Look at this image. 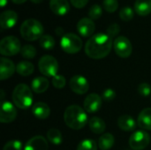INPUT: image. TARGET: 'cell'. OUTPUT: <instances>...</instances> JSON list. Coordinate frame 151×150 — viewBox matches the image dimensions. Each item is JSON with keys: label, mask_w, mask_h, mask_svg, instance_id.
<instances>
[{"label": "cell", "mask_w": 151, "mask_h": 150, "mask_svg": "<svg viewBox=\"0 0 151 150\" xmlns=\"http://www.w3.org/2000/svg\"><path fill=\"white\" fill-rule=\"evenodd\" d=\"M112 38L107 34L98 33L92 35L85 45L87 56L93 59H102L109 55L112 48Z\"/></svg>", "instance_id": "6da1fadb"}, {"label": "cell", "mask_w": 151, "mask_h": 150, "mask_svg": "<svg viewBox=\"0 0 151 150\" xmlns=\"http://www.w3.org/2000/svg\"><path fill=\"white\" fill-rule=\"evenodd\" d=\"M64 120L69 128L81 130L87 125L88 116L86 114V111L81 106L70 105L65 111Z\"/></svg>", "instance_id": "7a4b0ae2"}, {"label": "cell", "mask_w": 151, "mask_h": 150, "mask_svg": "<svg viewBox=\"0 0 151 150\" xmlns=\"http://www.w3.org/2000/svg\"><path fill=\"white\" fill-rule=\"evenodd\" d=\"M43 31L44 29L42 23L35 19H26L19 28L22 38L28 42L39 40L43 35Z\"/></svg>", "instance_id": "3957f363"}, {"label": "cell", "mask_w": 151, "mask_h": 150, "mask_svg": "<svg viewBox=\"0 0 151 150\" xmlns=\"http://www.w3.org/2000/svg\"><path fill=\"white\" fill-rule=\"evenodd\" d=\"M12 101L16 107L26 110L33 103V93L31 88L24 83L19 84L15 87L12 92Z\"/></svg>", "instance_id": "277c9868"}, {"label": "cell", "mask_w": 151, "mask_h": 150, "mask_svg": "<svg viewBox=\"0 0 151 150\" xmlns=\"http://www.w3.org/2000/svg\"><path fill=\"white\" fill-rule=\"evenodd\" d=\"M60 46L65 52L68 54H75L81 50L82 41L77 34L73 33H67L62 36L60 41Z\"/></svg>", "instance_id": "5b68a950"}, {"label": "cell", "mask_w": 151, "mask_h": 150, "mask_svg": "<svg viewBox=\"0 0 151 150\" xmlns=\"http://www.w3.org/2000/svg\"><path fill=\"white\" fill-rule=\"evenodd\" d=\"M21 50L19 40L12 35L3 38L0 42V53L5 57H12Z\"/></svg>", "instance_id": "8992f818"}, {"label": "cell", "mask_w": 151, "mask_h": 150, "mask_svg": "<svg viewBox=\"0 0 151 150\" xmlns=\"http://www.w3.org/2000/svg\"><path fill=\"white\" fill-rule=\"evenodd\" d=\"M38 68L41 73L46 77H54L57 75L58 71V60L50 55H45L42 57L38 62Z\"/></svg>", "instance_id": "52a82bcc"}, {"label": "cell", "mask_w": 151, "mask_h": 150, "mask_svg": "<svg viewBox=\"0 0 151 150\" xmlns=\"http://www.w3.org/2000/svg\"><path fill=\"white\" fill-rule=\"evenodd\" d=\"M150 142V134L142 130L134 132L129 138V146L134 150H142L146 149Z\"/></svg>", "instance_id": "ba28073f"}, {"label": "cell", "mask_w": 151, "mask_h": 150, "mask_svg": "<svg viewBox=\"0 0 151 150\" xmlns=\"http://www.w3.org/2000/svg\"><path fill=\"white\" fill-rule=\"evenodd\" d=\"M113 48L116 54L122 58L129 57L133 51L131 42L126 36H119L113 42Z\"/></svg>", "instance_id": "9c48e42d"}, {"label": "cell", "mask_w": 151, "mask_h": 150, "mask_svg": "<svg viewBox=\"0 0 151 150\" xmlns=\"http://www.w3.org/2000/svg\"><path fill=\"white\" fill-rule=\"evenodd\" d=\"M69 86L71 90L78 95H84L89 89V83L88 80L81 75H74L71 78Z\"/></svg>", "instance_id": "30bf717a"}, {"label": "cell", "mask_w": 151, "mask_h": 150, "mask_svg": "<svg viewBox=\"0 0 151 150\" xmlns=\"http://www.w3.org/2000/svg\"><path fill=\"white\" fill-rule=\"evenodd\" d=\"M17 117V111L14 105L10 102H2L1 112H0V122L7 124L14 121Z\"/></svg>", "instance_id": "8fae6325"}, {"label": "cell", "mask_w": 151, "mask_h": 150, "mask_svg": "<svg viewBox=\"0 0 151 150\" xmlns=\"http://www.w3.org/2000/svg\"><path fill=\"white\" fill-rule=\"evenodd\" d=\"M102 106V97L95 93L89 94L84 100L83 107L88 113L97 112Z\"/></svg>", "instance_id": "7c38bea8"}, {"label": "cell", "mask_w": 151, "mask_h": 150, "mask_svg": "<svg viewBox=\"0 0 151 150\" xmlns=\"http://www.w3.org/2000/svg\"><path fill=\"white\" fill-rule=\"evenodd\" d=\"M96 29L95 23L90 18H82L77 23V31L83 37L91 36Z\"/></svg>", "instance_id": "4fadbf2b"}, {"label": "cell", "mask_w": 151, "mask_h": 150, "mask_svg": "<svg viewBox=\"0 0 151 150\" xmlns=\"http://www.w3.org/2000/svg\"><path fill=\"white\" fill-rule=\"evenodd\" d=\"M18 21V15L14 11L7 10L0 15V26L2 29H9L13 27Z\"/></svg>", "instance_id": "5bb4252c"}, {"label": "cell", "mask_w": 151, "mask_h": 150, "mask_svg": "<svg viewBox=\"0 0 151 150\" xmlns=\"http://www.w3.org/2000/svg\"><path fill=\"white\" fill-rule=\"evenodd\" d=\"M16 70L13 62L6 57H1L0 59V80H4L12 76Z\"/></svg>", "instance_id": "9a60e30c"}, {"label": "cell", "mask_w": 151, "mask_h": 150, "mask_svg": "<svg viewBox=\"0 0 151 150\" xmlns=\"http://www.w3.org/2000/svg\"><path fill=\"white\" fill-rule=\"evenodd\" d=\"M48 141L41 135L35 136L28 140L25 145V150H48Z\"/></svg>", "instance_id": "2e32d148"}, {"label": "cell", "mask_w": 151, "mask_h": 150, "mask_svg": "<svg viewBox=\"0 0 151 150\" xmlns=\"http://www.w3.org/2000/svg\"><path fill=\"white\" fill-rule=\"evenodd\" d=\"M50 8L54 14L63 16L70 11V4L67 0H50Z\"/></svg>", "instance_id": "e0dca14e"}, {"label": "cell", "mask_w": 151, "mask_h": 150, "mask_svg": "<svg viewBox=\"0 0 151 150\" xmlns=\"http://www.w3.org/2000/svg\"><path fill=\"white\" fill-rule=\"evenodd\" d=\"M32 112L35 117H36L39 119H46L50 115V109L49 105L42 102L35 103L33 105Z\"/></svg>", "instance_id": "ac0fdd59"}, {"label": "cell", "mask_w": 151, "mask_h": 150, "mask_svg": "<svg viewBox=\"0 0 151 150\" xmlns=\"http://www.w3.org/2000/svg\"><path fill=\"white\" fill-rule=\"evenodd\" d=\"M118 126L125 132H132L136 128V122L131 116L125 114L118 118Z\"/></svg>", "instance_id": "d6986e66"}, {"label": "cell", "mask_w": 151, "mask_h": 150, "mask_svg": "<svg viewBox=\"0 0 151 150\" xmlns=\"http://www.w3.org/2000/svg\"><path fill=\"white\" fill-rule=\"evenodd\" d=\"M137 122L142 129L151 131V108H146L140 112Z\"/></svg>", "instance_id": "ffe728a7"}, {"label": "cell", "mask_w": 151, "mask_h": 150, "mask_svg": "<svg viewBox=\"0 0 151 150\" xmlns=\"http://www.w3.org/2000/svg\"><path fill=\"white\" fill-rule=\"evenodd\" d=\"M50 82L46 77H36L33 80L31 83L32 90L36 94L44 93L49 88Z\"/></svg>", "instance_id": "44dd1931"}, {"label": "cell", "mask_w": 151, "mask_h": 150, "mask_svg": "<svg viewBox=\"0 0 151 150\" xmlns=\"http://www.w3.org/2000/svg\"><path fill=\"white\" fill-rule=\"evenodd\" d=\"M88 126L94 133L101 134L105 131L106 124L101 118L93 117L88 121Z\"/></svg>", "instance_id": "7402d4cb"}, {"label": "cell", "mask_w": 151, "mask_h": 150, "mask_svg": "<svg viewBox=\"0 0 151 150\" xmlns=\"http://www.w3.org/2000/svg\"><path fill=\"white\" fill-rule=\"evenodd\" d=\"M134 11L140 16H147L151 13V0H136Z\"/></svg>", "instance_id": "603a6c76"}, {"label": "cell", "mask_w": 151, "mask_h": 150, "mask_svg": "<svg viewBox=\"0 0 151 150\" xmlns=\"http://www.w3.org/2000/svg\"><path fill=\"white\" fill-rule=\"evenodd\" d=\"M114 141V136L110 133H106L100 136L98 140V147L101 150H109L113 147Z\"/></svg>", "instance_id": "cb8c5ba5"}, {"label": "cell", "mask_w": 151, "mask_h": 150, "mask_svg": "<svg viewBox=\"0 0 151 150\" xmlns=\"http://www.w3.org/2000/svg\"><path fill=\"white\" fill-rule=\"evenodd\" d=\"M35 66L31 62L21 61L16 66V72L21 76H28L34 72Z\"/></svg>", "instance_id": "d4e9b609"}, {"label": "cell", "mask_w": 151, "mask_h": 150, "mask_svg": "<svg viewBox=\"0 0 151 150\" xmlns=\"http://www.w3.org/2000/svg\"><path fill=\"white\" fill-rule=\"evenodd\" d=\"M47 138L49 141L54 145H60L63 141L61 132L57 128H51L47 132Z\"/></svg>", "instance_id": "484cf974"}, {"label": "cell", "mask_w": 151, "mask_h": 150, "mask_svg": "<svg viewBox=\"0 0 151 150\" xmlns=\"http://www.w3.org/2000/svg\"><path fill=\"white\" fill-rule=\"evenodd\" d=\"M39 43L40 46L46 50H50L55 47V40L54 38L50 35V34H43L40 39H39Z\"/></svg>", "instance_id": "4316f807"}, {"label": "cell", "mask_w": 151, "mask_h": 150, "mask_svg": "<svg viewBox=\"0 0 151 150\" xmlns=\"http://www.w3.org/2000/svg\"><path fill=\"white\" fill-rule=\"evenodd\" d=\"M77 150H97V144L94 140L86 139L79 143Z\"/></svg>", "instance_id": "83f0119b"}, {"label": "cell", "mask_w": 151, "mask_h": 150, "mask_svg": "<svg viewBox=\"0 0 151 150\" xmlns=\"http://www.w3.org/2000/svg\"><path fill=\"white\" fill-rule=\"evenodd\" d=\"M20 53H21V56L24 58L32 59L36 56V50H35V48L34 46H32L30 44H27V45H24L21 48Z\"/></svg>", "instance_id": "f1b7e54d"}, {"label": "cell", "mask_w": 151, "mask_h": 150, "mask_svg": "<svg viewBox=\"0 0 151 150\" xmlns=\"http://www.w3.org/2000/svg\"><path fill=\"white\" fill-rule=\"evenodd\" d=\"M134 10L130 6L123 7L119 11V17L123 21H130L134 18Z\"/></svg>", "instance_id": "f546056e"}, {"label": "cell", "mask_w": 151, "mask_h": 150, "mask_svg": "<svg viewBox=\"0 0 151 150\" xmlns=\"http://www.w3.org/2000/svg\"><path fill=\"white\" fill-rule=\"evenodd\" d=\"M103 4H104V10L109 13L115 12L119 8L118 0H104Z\"/></svg>", "instance_id": "4dcf8cb0"}, {"label": "cell", "mask_w": 151, "mask_h": 150, "mask_svg": "<svg viewBox=\"0 0 151 150\" xmlns=\"http://www.w3.org/2000/svg\"><path fill=\"white\" fill-rule=\"evenodd\" d=\"M103 14V9L99 4H94L90 7L88 16L91 19H98Z\"/></svg>", "instance_id": "1f68e13d"}, {"label": "cell", "mask_w": 151, "mask_h": 150, "mask_svg": "<svg viewBox=\"0 0 151 150\" xmlns=\"http://www.w3.org/2000/svg\"><path fill=\"white\" fill-rule=\"evenodd\" d=\"M3 150H22V143L18 140H12L5 143Z\"/></svg>", "instance_id": "d6a6232c"}, {"label": "cell", "mask_w": 151, "mask_h": 150, "mask_svg": "<svg viewBox=\"0 0 151 150\" xmlns=\"http://www.w3.org/2000/svg\"><path fill=\"white\" fill-rule=\"evenodd\" d=\"M51 82H52V85L54 86V88H65V83H66L65 78L63 75H58V74H57L56 76H54L52 78Z\"/></svg>", "instance_id": "836d02e7"}, {"label": "cell", "mask_w": 151, "mask_h": 150, "mask_svg": "<svg viewBox=\"0 0 151 150\" xmlns=\"http://www.w3.org/2000/svg\"><path fill=\"white\" fill-rule=\"evenodd\" d=\"M119 32H120V27H119L117 23L111 24V25L107 27V30H106V34H107L111 38H113V37L117 36V35L119 34Z\"/></svg>", "instance_id": "e575fe53"}, {"label": "cell", "mask_w": 151, "mask_h": 150, "mask_svg": "<svg viewBox=\"0 0 151 150\" xmlns=\"http://www.w3.org/2000/svg\"><path fill=\"white\" fill-rule=\"evenodd\" d=\"M138 92L142 96H149L151 93V87L148 83H141L138 86Z\"/></svg>", "instance_id": "d590c367"}, {"label": "cell", "mask_w": 151, "mask_h": 150, "mask_svg": "<svg viewBox=\"0 0 151 150\" xmlns=\"http://www.w3.org/2000/svg\"><path fill=\"white\" fill-rule=\"evenodd\" d=\"M115 97H116V93L111 88H107L103 92L102 98L105 102H111L115 99Z\"/></svg>", "instance_id": "8d00e7d4"}, {"label": "cell", "mask_w": 151, "mask_h": 150, "mask_svg": "<svg viewBox=\"0 0 151 150\" xmlns=\"http://www.w3.org/2000/svg\"><path fill=\"white\" fill-rule=\"evenodd\" d=\"M71 4H73V6H74L75 8L78 9H81L83 7H85L87 5V4L88 3V0H70Z\"/></svg>", "instance_id": "74e56055"}, {"label": "cell", "mask_w": 151, "mask_h": 150, "mask_svg": "<svg viewBox=\"0 0 151 150\" xmlns=\"http://www.w3.org/2000/svg\"><path fill=\"white\" fill-rule=\"evenodd\" d=\"M55 32L58 35H62V36L64 35V29L62 27H57L56 30H55Z\"/></svg>", "instance_id": "f35d334b"}, {"label": "cell", "mask_w": 151, "mask_h": 150, "mask_svg": "<svg viewBox=\"0 0 151 150\" xmlns=\"http://www.w3.org/2000/svg\"><path fill=\"white\" fill-rule=\"evenodd\" d=\"M27 0H12V3L16 4H24Z\"/></svg>", "instance_id": "ab89813d"}, {"label": "cell", "mask_w": 151, "mask_h": 150, "mask_svg": "<svg viewBox=\"0 0 151 150\" xmlns=\"http://www.w3.org/2000/svg\"><path fill=\"white\" fill-rule=\"evenodd\" d=\"M8 0H0V6L1 7H4L7 4Z\"/></svg>", "instance_id": "60d3db41"}, {"label": "cell", "mask_w": 151, "mask_h": 150, "mask_svg": "<svg viewBox=\"0 0 151 150\" xmlns=\"http://www.w3.org/2000/svg\"><path fill=\"white\" fill-rule=\"evenodd\" d=\"M34 4H41L42 2V0H31Z\"/></svg>", "instance_id": "b9f144b4"}]
</instances>
